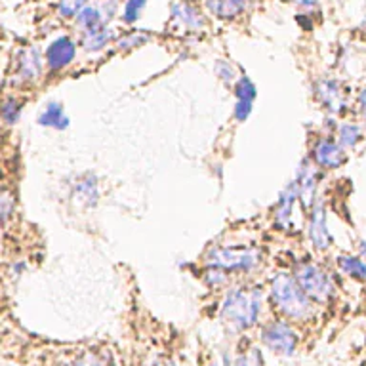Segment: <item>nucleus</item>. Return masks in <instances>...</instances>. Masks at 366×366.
<instances>
[{
	"label": "nucleus",
	"mask_w": 366,
	"mask_h": 366,
	"mask_svg": "<svg viewBox=\"0 0 366 366\" xmlns=\"http://www.w3.org/2000/svg\"><path fill=\"white\" fill-rule=\"evenodd\" d=\"M65 366H84V365H83V360L81 359H75L73 363H69V365H65Z\"/></svg>",
	"instance_id": "nucleus-38"
},
{
	"label": "nucleus",
	"mask_w": 366,
	"mask_h": 366,
	"mask_svg": "<svg viewBox=\"0 0 366 366\" xmlns=\"http://www.w3.org/2000/svg\"><path fill=\"white\" fill-rule=\"evenodd\" d=\"M151 35L143 33V31H130L126 35H122L120 38L115 40V46L119 52H128V50H134V48H140L145 42H149Z\"/></svg>",
	"instance_id": "nucleus-22"
},
{
	"label": "nucleus",
	"mask_w": 366,
	"mask_h": 366,
	"mask_svg": "<svg viewBox=\"0 0 366 366\" xmlns=\"http://www.w3.org/2000/svg\"><path fill=\"white\" fill-rule=\"evenodd\" d=\"M119 10L117 0H99L97 4H88L81 14L76 15V25L81 31H92L97 27H105L111 22Z\"/></svg>",
	"instance_id": "nucleus-11"
},
{
	"label": "nucleus",
	"mask_w": 366,
	"mask_h": 366,
	"mask_svg": "<svg viewBox=\"0 0 366 366\" xmlns=\"http://www.w3.org/2000/svg\"><path fill=\"white\" fill-rule=\"evenodd\" d=\"M263 309L262 288H244L235 286L225 292V298L219 307V317L235 332H248L260 322Z\"/></svg>",
	"instance_id": "nucleus-1"
},
{
	"label": "nucleus",
	"mask_w": 366,
	"mask_h": 366,
	"mask_svg": "<svg viewBox=\"0 0 366 366\" xmlns=\"http://www.w3.org/2000/svg\"><path fill=\"white\" fill-rule=\"evenodd\" d=\"M357 250H359V256L363 260H366V240L360 239L357 240Z\"/></svg>",
	"instance_id": "nucleus-35"
},
{
	"label": "nucleus",
	"mask_w": 366,
	"mask_h": 366,
	"mask_svg": "<svg viewBox=\"0 0 366 366\" xmlns=\"http://www.w3.org/2000/svg\"><path fill=\"white\" fill-rule=\"evenodd\" d=\"M252 109H254V103H250V101H237L235 109H233V117H235L237 122H247L248 117L252 115Z\"/></svg>",
	"instance_id": "nucleus-31"
},
{
	"label": "nucleus",
	"mask_w": 366,
	"mask_h": 366,
	"mask_svg": "<svg viewBox=\"0 0 366 366\" xmlns=\"http://www.w3.org/2000/svg\"><path fill=\"white\" fill-rule=\"evenodd\" d=\"M288 2L303 8V10H315V8H319V0H288Z\"/></svg>",
	"instance_id": "nucleus-33"
},
{
	"label": "nucleus",
	"mask_w": 366,
	"mask_h": 366,
	"mask_svg": "<svg viewBox=\"0 0 366 366\" xmlns=\"http://www.w3.org/2000/svg\"><path fill=\"white\" fill-rule=\"evenodd\" d=\"M73 194L76 197V201L83 202L86 206H96L97 199H99V185L94 174H84L81 176L75 183Z\"/></svg>",
	"instance_id": "nucleus-19"
},
{
	"label": "nucleus",
	"mask_w": 366,
	"mask_h": 366,
	"mask_svg": "<svg viewBox=\"0 0 366 366\" xmlns=\"http://www.w3.org/2000/svg\"><path fill=\"white\" fill-rule=\"evenodd\" d=\"M208 267L227 271L229 275H248L262 265V250L254 247H212L204 254Z\"/></svg>",
	"instance_id": "nucleus-3"
},
{
	"label": "nucleus",
	"mask_w": 366,
	"mask_h": 366,
	"mask_svg": "<svg viewBox=\"0 0 366 366\" xmlns=\"http://www.w3.org/2000/svg\"><path fill=\"white\" fill-rule=\"evenodd\" d=\"M78 359L83 360L84 366H115L111 353L103 351V349H99V351H86Z\"/></svg>",
	"instance_id": "nucleus-28"
},
{
	"label": "nucleus",
	"mask_w": 366,
	"mask_h": 366,
	"mask_svg": "<svg viewBox=\"0 0 366 366\" xmlns=\"http://www.w3.org/2000/svg\"><path fill=\"white\" fill-rule=\"evenodd\" d=\"M233 363V360H231ZM231 363L227 365V360H210L208 366H231Z\"/></svg>",
	"instance_id": "nucleus-37"
},
{
	"label": "nucleus",
	"mask_w": 366,
	"mask_h": 366,
	"mask_svg": "<svg viewBox=\"0 0 366 366\" xmlns=\"http://www.w3.org/2000/svg\"><path fill=\"white\" fill-rule=\"evenodd\" d=\"M254 0H204V4L208 8V12L217 19H237L239 15L247 12L252 6Z\"/></svg>",
	"instance_id": "nucleus-15"
},
{
	"label": "nucleus",
	"mask_w": 366,
	"mask_h": 366,
	"mask_svg": "<svg viewBox=\"0 0 366 366\" xmlns=\"http://www.w3.org/2000/svg\"><path fill=\"white\" fill-rule=\"evenodd\" d=\"M76 58V42L67 35H61L56 40H52L46 48L44 60L46 67L50 73H60L67 69Z\"/></svg>",
	"instance_id": "nucleus-10"
},
{
	"label": "nucleus",
	"mask_w": 366,
	"mask_h": 366,
	"mask_svg": "<svg viewBox=\"0 0 366 366\" xmlns=\"http://www.w3.org/2000/svg\"><path fill=\"white\" fill-rule=\"evenodd\" d=\"M292 275L315 306H328L336 298V283L328 271L322 269L321 265L311 262H298L292 269Z\"/></svg>",
	"instance_id": "nucleus-4"
},
{
	"label": "nucleus",
	"mask_w": 366,
	"mask_h": 366,
	"mask_svg": "<svg viewBox=\"0 0 366 366\" xmlns=\"http://www.w3.org/2000/svg\"><path fill=\"white\" fill-rule=\"evenodd\" d=\"M115 40H117V35L107 25L92 31H84L83 35H81V46H83L86 52H99V50H103L105 46H109Z\"/></svg>",
	"instance_id": "nucleus-18"
},
{
	"label": "nucleus",
	"mask_w": 366,
	"mask_h": 366,
	"mask_svg": "<svg viewBox=\"0 0 366 366\" xmlns=\"http://www.w3.org/2000/svg\"><path fill=\"white\" fill-rule=\"evenodd\" d=\"M149 366H176L174 363H168V360H155V363H151Z\"/></svg>",
	"instance_id": "nucleus-36"
},
{
	"label": "nucleus",
	"mask_w": 366,
	"mask_h": 366,
	"mask_svg": "<svg viewBox=\"0 0 366 366\" xmlns=\"http://www.w3.org/2000/svg\"><path fill=\"white\" fill-rule=\"evenodd\" d=\"M269 296L278 313L288 322H307L315 317V303L301 290L290 273H276L269 286Z\"/></svg>",
	"instance_id": "nucleus-2"
},
{
	"label": "nucleus",
	"mask_w": 366,
	"mask_h": 366,
	"mask_svg": "<svg viewBox=\"0 0 366 366\" xmlns=\"http://www.w3.org/2000/svg\"><path fill=\"white\" fill-rule=\"evenodd\" d=\"M145 6H147V0H126L124 8H122L120 19L126 23V25H132V23H135L142 17Z\"/></svg>",
	"instance_id": "nucleus-24"
},
{
	"label": "nucleus",
	"mask_w": 366,
	"mask_h": 366,
	"mask_svg": "<svg viewBox=\"0 0 366 366\" xmlns=\"http://www.w3.org/2000/svg\"><path fill=\"white\" fill-rule=\"evenodd\" d=\"M170 15L172 22L178 23L181 29L199 33L206 27V17L201 12V8L189 2V0H176L170 4Z\"/></svg>",
	"instance_id": "nucleus-14"
},
{
	"label": "nucleus",
	"mask_w": 366,
	"mask_h": 366,
	"mask_svg": "<svg viewBox=\"0 0 366 366\" xmlns=\"http://www.w3.org/2000/svg\"><path fill=\"white\" fill-rule=\"evenodd\" d=\"M260 344L276 357L290 359L298 353L299 334L292 322L284 321V319H273L262 324Z\"/></svg>",
	"instance_id": "nucleus-5"
},
{
	"label": "nucleus",
	"mask_w": 366,
	"mask_h": 366,
	"mask_svg": "<svg viewBox=\"0 0 366 366\" xmlns=\"http://www.w3.org/2000/svg\"><path fill=\"white\" fill-rule=\"evenodd\" d=\"M256 96H258L256 84L247 75L239 76L237 83H235V97H237V101H250V103H254Z\"/></svg>",
	"instance_id": "nucleus-23"
},
{
	"label": "nucleus",
	"mask_w": 366,
	"mask_h": 366,
	"mask_svg": "<svg viewBox=\"0 0 366 366\" xmlns=\"http://www.w3.org/2000/svg\"><path fill=\"white\" fill-rule=\"evenodd\" d=\"M214 71H216V75L219 76V78H222L225 84L237 83V73H235V67H233L229 61L217 60Z\"/></svg>",
	"instance_id": "nucleus-30"
},
{
	"label": "nucleus",
	"mask_w": 366,
	"mask_h": 366,
	"mask_svg": "<svg viewBox=\"0 0 366 366\" xmlns=\"http://www.w3.org/2000/svg\"><path fill=\"white\" fill-rule=\"evenodd\" d=\"M231 366H265L262 357V351L258 347H248L247 351L239 353L233 359Z\"/></svg>",
	"instance_id": "nucleus-27"
},
{
	"label": "nucleus",
	"mask_w": 366,
	"mask_h": 366,
	"mask_svg": "<svg viewBox=\"0 0 366 366\" xmlns=\"http://www.w3.org/2000/svg\"><path fill=\"white\" fill-rule=\"evenodd\" d=\"M176 366H181V365H176Z\"/></svg>",
	"instance_id": "nucleus-39"
},
{
	"label": "nucleus",
	"mask_w": 366,
	"mask_h": 366,
	"mask_svg": "<svg viewBox=\"0 0 366 366\" xmlns=\"http://www.w3.org/2000/svg\"><path fill=\"white\" fill-rule=\"evenodd\" d=\"M25 101L17 96H4L0 99V120L6 126H15L23 115Z\"/></svg>",
	"instance_id": "nucleus-21"
},
{
	"label": "nucleus",
	"mask_w": 366,
	"mask_h": 366,
	"mask_svg": "<svg viewBox=\"0 0 366 366\" xmlns=\"http://www.w3.org/2000/svg\"><path fill=\"white\" fill-rule=\"evenodd\" d=\"M44 61L38 48H25L15 56L14 78L17 84H31L40 78Z\"/></svg>",
	"instance_id": "nucleus-12"
},
{
	"label": "nucleus",
	"mask_w": 366,
	"mask_h": 366,
	"mask_svg": "<svg viewBox=\"0 0 366 366\" xmlns=\"http://www.w3.org/2000/svg\"><path fill=\"white\" fill-rule=\"evenodd\" d=\"M25 269H27V263L23 262V260H17V262L12 263V269H10V275L19 276Z\"/></svg>",
	"instance_id": "nucleus-34"
},
{
	"label": "nucleus",
	"mask_w": 366,
	"mask_h": 366,
	"mask_svg": "<svg viewBox=\"0 0 366 366\" xmlns=\"http://www.w3.org/2000/svg\"><path fill=\"white\" fill-rule=\"evenodd\" d=\"M298 202V185H296V181L292 180L281 191L278 201L275 204V225L281 231H290L292 227H294V212H296V204Z\"/></svg>",
	"instance_id": "nucleus-13"
},
{
	"label": "nucleus",
	"mask_w": 366,
	"mask_h": 366,
	"mask_svg": "<svg viewBox=\"0 0 366 366\" xmlns=\"http://www.w3.org/2000/svg\"><path fill=\"white\" fill-rule=\"evenodd\" d=\"M315 97L324 111L330 117H340L347 111V92L344 90V84L338 78L332 76H324L319 78L315 84Z\"/></svg>",
	"instance_id": "nucleus-8"
},
{
	"label": "nucleus",
	"mask_w": 366,
	"mask_h": 366,
	"mask_svg": "<svg viewBox=\"0 0 366 366\" xmlns=\"http://www.w3.org/2000/svg\"><path fill=\"white\" fill-rule=\"evenodd\" d=\"M307 237L317 252H328L334 244V237L328 229L326 204L322 197H317L311 208L307 210Z\"/></svg>",
	"instance_id": "nucleus-6"
},
{
	"label": "nucleus",
	"mask_w": 366,
	"mask_h": 366,
	"mask_svg": "<svg viewBox=\"0 0 366 366\" xmlns=\"http://www.w3.org/2000/svg\"><path fill=\"white\" fill-rule=\"evenodd\" d=\"M336 265L347 278L357 281V283H366V262L360 256L340 254L336 258Z\"/></svg>",
	"instance_id": "nucleus-20"
},
{
	"label": "nucleus",
	"mask_w": 366,
	"mask_h": 366,
	"mask_svg": "<svg viewBox=\"0 0 366 366\" xmlns=\"http://www.w3.org/2000/svg\"><path fill=\"white\" fill-rule=\"evenodd\" d=\"M296 185H298L299 193V202L306 210L311 208V204L315 202V199L319 197V181H321V170L315 166V163L311 158H303L298 166V172H296Z\"/></svg>",
	"instance_id": "nucleus-9"
},
{
	"label": "nucleus",
	"mask_w": 366,
	"mask_h": 366,
	"mask_svg": "<svg viewBox=\"0 0 366 366\" xmlns=\"http://www.w3.org/2000/svg\"><path fill=\"white\" fill-rule=\"evenodd\" d=\"M15 214V197L8 189H0V225H6Z\"/></svg>",
	"instance_id": "nucleus-25"
},
{
	"label": "nucleus",
	"mask_w": 366,
	"mask_h": 366,
	"mask_svg": "<svg viewBox=\"0 0 366 366\" xmlns=\"http://www.w3.org/2000/svg\"><path fill=\"white\" fill-rule=\"evenodd\" d=\"M309 158L313 160L315 166L322 172H332L340 170L347 163V151L336 142L332 134L319 135L311 145V155Z\"/></svg>",
	"instance_id": "nucleus-7"
},
{
	"label": "nucleus",
	"mask_w": 366,
	"mask_h": 366,
	"mask_svg": "<svg viewBox=\"0 0 366 366\" xmlns=\"http://www.w3.org/2000/svg\"><path fill=\"white\" fill-rule=\"evenodd\" d=\"M37 122L38 126L52 128V130H58V132L67 130L69 124H71L67 113H65V107L60 101H48L44 105V109L38 115Z\"/></svg>",
	"instance_id": "nucleus-16"
},
{
	"label": "nucleus",
	"mask_w": 366,
	"mask_h": 366,
	"mask_svg": "<svg viewBox=\"0 0 366 366\" xmlns=\"http://www.w3.org/2000/svg\"><path fill=\"white\" fill-rule=\"evenodd\" d=\"M204 283L208 284L210 288H222L229 283V273L217 267H208L204 271Z\"/></svg>",
	"instance_id": "nucleus-29"
},
{
	"label": "nucleus",
	"mask_w": 366,
	"mask_h": 366,
	"mask_svg": "<svg viewBox=\"0 0 366 366\" xmlns=\"http://www.w3.org/2000/svg\"><path fill=\"white\" fill-rule=\"evenodd\" d=\"M334 138L345 151L357 149L360 143L365 142V126L355 120H345V122L338 124Z\"/></svg>",
	"instance_id": "nucleus-17"
},
{
	"label": "nucleus",
	"mask_w": 366,
	"mask_h": 366,
	"mask_svg": "<svg viewBox=\"0 0 366 366\" xmlns=\"http://www.w3.org/2000/svg\"><path fill=\"white\" fill-rule=\"evenodd\" d=\"M357 111L363 117V126L366 130V84L360 88L359 94H357Z\"/></svg>",
	"instance_id": "nucleus-32"
},
{
	"label": "nucleus",
	"mask_w": 366,
	"mask_h": 366,
	"mask_svg": "<svg viewBox=\"0 0 366 366\" xmlns=\"http://www.w3.org/2000/svg\"><path fill=\"white\" fill-rule=\"evenodd\" d=\"M90 0H58V14L65 19H73L88 6Z\"/></svg>",
	"instance_id": "nucleus-26"
}]
</instances>
